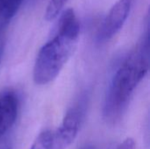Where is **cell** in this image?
Returning <instances> with one entry per match:
<instances>
[{
  "instance_id": "obj_1",
  "label": "cell",
  "mask_w": 150,
  "mask_h": 149,
  "mask_svg": "<svg viewBox=\"0 0 150 149\" xmlns=\"http://www.w3.org/2000/svg\"><path fill=\"white\" fill-rule=\"evenodd\" d=\"M149 40L131 53L114 72L105 97L103 117L108 124L120 121L139 84L149 71Z\"/></svg>"
},
{
  "instance_id": "obj_2",
  "label": "cell",
  "mask_w": 150,
  "mask_h": 149,
  "mask_svg": "<svg viewBox=\"0 0 150 149\" xmlns=\"http://www.w3.org/2000/svg\"><path fill=\"white\" fill-rule=\"evenodd\" d=\"M80 34V23L71 8L60 18L56 33L39 51L34 67L33 81L46 85L54 80L76 47Z\"/></svg>"
},
{
  "instance_id": "obj_3",
  "label": "cell",
  "mask_w": 150,
  "mask_h": 149,
  "mask_svg": "<svg viewBox=\"0 0 150 149\" xmlns=\"http://www.w3.org/2000/svg\"><path fill=\"white\" fill-rule=\"evenodd\" d=\"M133 4L134 0H118L112 5L98 29L97 40L99 43L110 40L122 29Z\"/></svg>"
},
{
  "instance_id": "obj_4",
  "label": "cell",
  "mask_w": 150,
  "mask_h": 149,
  "mask_svg": "<svg viewBox=\"0 0 150 149\" xmlns=\"http://www.w3.org/2000/svg\"><path fill=\"white\" fill-rule=\"evenodd\" d=\"M83 118L81 105L71 107L65 114L61 125L53 132V149H67L76 140Z\"/></svg>"
},
{
  "instance_id": "obj_5",
  "label": "cell",
  "mask_w": 150,
  "mask_h": 149,
  "mask_svg": "<svg viewBox=\"0 0 150 149\" xmlns=\"http://www.w3.org/2000/svg\"><path fill=\"white\" fill-rule=\"evenodd\" d=\"M19 110L18 96L11 90L0 94V139L16 122Z\"/></svg>"
},
{
  "instance_id": "obj_6",
  "label": "cell",
  "mask_w": 150,
  "mask_h": 149,
  "mask_svg": "<svg viewBox=\"0 0 150 149\" xmlns=\"http://www.w3.org/2000/svg\"><path fill=\"white\" fill-rule=\"evenodd\" d=\"M23 0H0V30L18 12Z\"/></svg>"
},
{
  "instance_id": "obj_7",
  "label": "cell",
  "mask_w": 150,
  "mask_h": 149,
  "mask_svg": "<svg viewBox=\"0 0 150 149\" xmlns=\"http://www.w3.org/2000/svg\"><path fill=\"white\" fill-rule=\"evenodd\" d=\"M30 149H53V132L49 129L40 132Z\"/></svg>"
},
{
  "instance_id": "obj_8",
  "label": "cell",
  "mask_w": 150,
  "mask_h": 149,
  "mask_svg": "<svg viewBox=\"0 0 150 149\" xmlns=\"http://www.w3.org/2000/svg\"><path fill=\"white\" fill-rule=\"evenodd\" d=\"M67 1L68 0H50L45 11V19L47 21L55 19L61 14Z\"/></svg>"
},
{
  "instance_id": "obj_9",
  "label": "cell",
  "mask_w": 150,
  "mask_h": 149,
  "mask_svg": "<svg viewBox=\"0 0 150 149\" xmlns=\"http://www.w3.org/2000/svg\"><path fill=\"white\" fill-rule=\"evenodd\" d=\"M79 149H94L92 147H91V146H84V147H82L81 148Z\"/></svg>"
},
{
  "instance_id": "obj_10",
  "label": "cell",
  "mask_w": 150,
  "mask_h": 149,
  "mask_svg": "<svg viewBox=\"0 0 150 149\" xmlns=\"http://www.w3.org/2000/svg\"><path fill=\"white\" fill-rule=\"evenodd\" d=\"M1 60H2V52L0 50V63H1Z\"/></svg>"
},
{
  "instance_id": "obj_11",
  "label": "cell",
  "mask_w": 150,
  "mask_h": 149,
  "mask_svg": "<svg viewBox=\"0 0 150 149\" xmlns=\"http://www.w3.org/2000/svg\"><path fill=\"white\" fill-rule=\"evenodd\" d=\"M0 149H11V148H0Z\"/></svg>"
}]
</instances>
